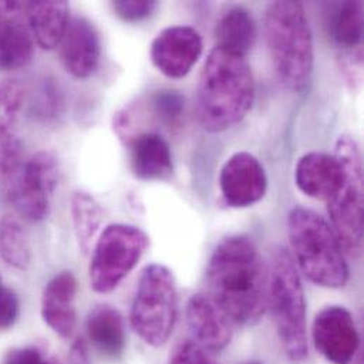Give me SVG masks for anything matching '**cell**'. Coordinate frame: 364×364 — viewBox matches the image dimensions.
Instances as JSON below:
<instances>
[{"instance_id":"6","label":"cell","mask_w":364,"mask_h":364,"mask_svg":"<svg viewBox=\"0 0 364 364\" xmlns=\"http://www.w3.org/2000/svg\"><path fill=\"white\" fill-rule=\"evenodd\" d=\"M333 155L345 169V181L328 200L331 227L345 254L359 258L363 252V156L349 135L339 136Z\"/></svg>"},{"instance_id":"5","label":"cell","mask_w":364,"mask_h":364,"mask_svg":"<svg viewBox=\"0 0 364 364\" xmlns=\"http://www.w3.org/2000/svg\"><path fill=\"white\" fill-rule=\"evenodd\" d=\"M268 306L285 355L292 362H302L308 356L305 294L294 257L284 247L275 248L271 257Z\"/></svg>"},{"instance_id":"3","label":"cell","mask_w":364,"mask_h":364,"mask_svg":"<svg viewBox=\"0 0 364 364\" xmlns=\"http://www.w3.org/2000/svg\"><path fill=\"white\" fill-rule=\"evenodd\" d=\"M265 40L279 82L289 91H304L314 73V36L301 1L268 4Z\"/></svg>"},{"instance_id":"18","label":"cell","mask_w":364,"mask_h":364,"mask_svg":"<svg viewBox=\"0 0 364 364\" xmlns=\"http://www.w3.org/2000/svg\"><path fill=\"white\" fill-rule=\"evenodd\" d=\"M77 288L74 274L64 271L53 277L43 292L41 318L61 338H70L75 329Z\"/></svg>"},{"instance_id":"8","label":"cell","mask_w":364,"mask_h":364,"mask_svg":"<svg viewBox=\"0 0 364 364\" xmlns=\"http://www.w3.org/2000/svg\"><path fill=\"white\" fill-rule=\"evenodd\" d=\"M149 245L148 235L129 224L107 227L95 242L91 265V287L98 294H109L132 272Z\"/></svg>"},{"instance_id":"10","label":"cell","mask_w":364,"mask_h":364,"mask_svg":"<svg viewBox=\"0 0 364 364\" xmlns=\"http://www.w3.org/2000/svg\"><path fill=\"white\" fill-rule=\"evenodd\" d=\"M312 339L318 352L333 364H352L360 343L355 319L343 306H328L316 315Z\"/></svg>"},{"instance_id":"17","label":"cell","mask_w":364,"mask_h":364,"mask_svg":"<svg viewBox=\"0 0 364 364\" xmlns=\"http://www.w3.org/2000/svg\"><path fill=\"white\" fill-rule=\"evenodd\" d=\"M34 40L21 1H0V70L16 71L33 60Z\"/></svg>"},{"instance_id":"33","label":"cell","mask_w":364,"mask_h":364,"mask_svg":"<svg viewBox=\"0 0 364 364\" xmlns=\"http://www.w3.org/2000/svg\"><path fill=\"white\" fill-rule=\"evenodd\" d=\"M244 364H262V363H258V362H250V363H244Z\"/></svg>"},{"instance_id":"23","label":"cell","mask_w":364,"mask_h":364,"mask_svg":"<svg viewBox=\"0 0 364 364\" xmlns=\"http://www.w3.org/2000/svg\"><path fill=\"white\" fill-rule=\"evenodd\" d=\"M257 38V26L251 11L235 6L228 9L217 23L215 40L218 48L247 57Z\"/></svg>"},{"instance_id":"13","label":"cell","mask_w":364,"mask_h":364,"mask_svg":"<svg viewBox=\"0 0 364 364\" xmlns=\"http://www.w3.org/2000/svg\"><path fill=\"white\" fill-rule=\"evenodd\" d=\"M220 190L224 203L232 208L257 204L267 193L268 178L261 162L248 152L232 155L220 172Z\"/></svg>"},{"instance_id":"1","label":"cell","mask_w":364,"mask_h":364,"mask_svg":"<svg viewBox=\"0 0 364 364\" xmlns=\"http://www.w3.org/2000/svg\"><path fill=\"white\" fill-rule=\"evenodd\" d=\"M205 279L210 299L241 326L257 325L268 299V269L255 244L244 235L224 238L214 248Z\"/></svg>"},{"instance_id":"11","label":"cell","mask_w":364,"mask_h":364,"mask_svg":"<svg viewBox=\"0 0 364 364\" xmlns=\"http://www.w3.org/2000/svg\"><path fill=\"white\" fill-rule=\"evenodd\" d=\"M203 53V38L190 26L164 28L152 41L151 60L158 71L169 78H184Z\"/></svg>"},{"instance_id":"20","label":"cell","mask_w":364,"mask_h":364,"mask_svg":"<svg viewBox=\"0 0 364 364\" xmlns=\"http://www.w3.org/2000/svg\"><path fill=\"white\" fill-rule=\"evenodd\" d=\"M131 169L144 182L166 181L173 175L172 152L168 141L158 132H139L129 142Z\"/></svg>"},{"instance_id":"4","label":"cell","mask_w":364,"mask_h":364,"mask_svg":"<svg viewBox=\"0 0 364 364\" xmlns=\"http://www.w3.org/2000/svg\"><path fill=\"white\" fill-rule=\"evenodd\" d=\"M288 235L296 268L315 285L341 289L349 281L346 254L331 224L314 210L295 207L288 215Z\"/></svg>"},{"instance_id":"21","label":"cell","mask_w":364,"mask_h":364,"mask_svg":"<svg viewBox=\"0 0 364 364\" xmlns=\"http://www.w3.org/2000/svg\"><path fill=\"white\" fill-rule=\"evenodd\" d=\"M23 10L33 40L43 50L58 47L70 24V4L67 1H26Z\"/></svg>"},{"instance_id":"15","label":"cell","mask_w":364,"mask_h":364,"mask_svg":"<svg viewBox=\"0 0 364 364\" xmlns=\"http://www.w3.org/2000/svg\"><path fill=\"white\" fill-rule=\"evenodd\" d=\"M60 58L67 73L75 78L91 77L100 64L101 40L95 26L85 17L70 20L60 43Z\"/></svg>"},{"instance_id":"25","label":"cell","mask_w":364,"mask_h":364,"mask_svg":"<svg viewBox=\"0 0 364 364\" xmlns=\"http://www.w3.org/2000/svg\"><path fill=\"white\" fill-rule=\"evenodd\" d=\"M0 257L7 265L21 271L31 261L28 235L13 215H3L0 218Z\"/></svg>"},{"instance_id":"30","label":"cell","mask_w":364,"mask_h":364,"mask_svg":"<svg viewBox=\"0 0 364 364\" xmlns=\"http://www.w3.org/2000/svg\"><path fill=\"white\" fill-rule=\"evenodd\" d=\"M1 364H48L44 355L36 348H18L10 350Z\"/></svg>"},{"instance_id":"32","label":"cell","mask_w":364,"mask_h":364,"mask_svg":"<svg viewBox=\"0 0 364 364\" xmlns=\"http://www.w3.org/2000/svg\"><path fill=\"white\" fill-rule=\"evenodd\" d=\"M67 364H91L90 356H88L87 345L84 343L82 339L77 341L73 345V348L70 350V356H68Z\"/></svg>"},{"instance_id":"16","label":"cell","mask_w":364,"mask_h":364,"mask_svg":"<svg viewBox=\"0 0 364 364\" xmlns=\"http://www.w3.org/2000/svg\"><path fill=\"white\" fill-rule=\"evenodd\" d=\"M186 323L191 341L207 352L218 353L231 342V321L207 295L197 294L188 299Z\"/></svg>"},{"instance_id":"27","label":"cell","mask_w":364,"mask_h":364,"mask_svg":"<svg viewBox=\"0 0 364 364\" xmlns=\"http://www.w3.org/2000/svg\"><path fill=\"white\" fill-rule=\"evenodd\" d=\"M111 7L121 20L127 23H138L151 17L156 10L158 3L154 0H138V1L118 0V1H112Z\"/></svg>"},{"instance_id":"29","label":"cell","mask_w":364,"mask_h":364,"mask_svg":"<svg viewBox=\"0 0 364 364\" xmlns=\"http://www.w3.org/2000/svg\"><path fill=\"white\" fill-rule=\"evenodd\" d=\"M20 304L13 291L0 285V331H6L14 325L18 318Z\"/></svg>"},{"instance_id":"14","label":"cell","mask_w":364,"mask_h":364,"mask_svg":"<svg viewBox=\"0 0 364 364\" xmlns=\"http://www.w3.org/2000/svg\"><path fill=\"white\" fill-rule=\"evenodd\" d=\"M24 102V90L17 80L0 81V173L16 176L21 169L23 144L17 134V119Z\"/></svg>"},{"instance_id":"24","label":"cell","mask_w":364,"mask_h":364,"mask_svg":"<svg viewBox=\"0 0 364 364\" xmlns=\"http://www.w3.org/2000/svg\"><path fill=\"white\" fill-rule=\"evenodd\" d=\"M71 215L78 245L87 252L102 223V208L90 193L77 191L71 198Z\"/></svg>"},{"instance_id":"31","label":"cell","mask_w":364,"mask_h":364,"mask_svg":"<svg viewBox=\"0 0 364 364\" xmlns=\"http://www.w3.org/2000/svg\"><path fill=\"white\" fill-rule=\"evenodd\" d=\"M40 112L43 117H55L60 109V94L53 82H48L43 91H41V98L38 104Z\"/></svg>"},{"instance_id":"12","label":"cell","mask_w":364,"mask_h":364,"mask_svg":"<svg viewBox=\"0 0 364 364\" xmlns=\"http://www.w3.org/2000/svg\"><path fill=\"white\" fill-rule=\"evenodd\" d=\"M323 26L329 41L345 60L346 70L360 71L363 44V3L331 1L323 4Z\"/></svg>"},{"instance_id":"19","label":"cell","mask_w":364,"mask_h":364,"mask_svg":"<svg viewBox=\"0 0 364 364\" xmlns=\"http://www.w3.org/2000/svg\"><path fill=\"white\" fill-rule=\"evenodd\" d=\"M345 181V169L332 154L311 152L304 155L295 168V183L308 197L328 201Z\"/></svg>"},{"instance_id":"2","label":"cell","mask_w":364,"mask_h":364,"mask_svg":"<svg viewBox=\"0 0 364 364\" xmlns=\"http://www.w3.org/2000/svg\"><path fill=\"white\" fill-rule=\"evenodd\" d=\"M255 100V81L245 57L214 47L207 57L197 90L201 128L220 134L240 124Z\"/></svg>"},{"instance_id":"22","label":"cell","mask_w":364,"mask_h":364,"mask_svg":"<svg viewBox=\"0 0 364 364\" xmlns=\"http://www.w3.org/2000/svg\"><path fill=\"white\" fill-rule=\"evenodd\" d=\"M85 329L91 345L102 356L118 359L125 350L124 318L114 306L98 305L87 316Z\"/></svg>"},{"instance_id":"7","label":"cell","mask_w":364,"mask_h":364,"mask_svg":"<svg viewBox=\"0 0 364 364\" xmlns=\"http://www.w3.org/2000/svg\"><path fill=\"white\" fill-rule=\"evenodd\" d=\"M178 319L176 281L162 264L148 265L139 277L131 308L134 332L149 346L168 342Z\"/></svg>"},{"instance_id":"26","label":"cell","mask_w":364,"mask_h":364,"mask_svg":"<svg viewBox=\"0 0 364 364\" xmlns=\"http://www.w3.org/2000/svg\"><path fill=\"white\" fill-rule=\"evenodd\" d=\"M149 108L154 118L164 127H176L184 111L182 94L173 90L156 91L149 98Z\"/></svg>"},{"instance_id":"28","label":"cell","mask_w":364,"mask_h":364,"mask_svg":"<svg viewBox=\"0 0 364 364\" xmlns=\"http://www.w3.org/2000/svg\"><path fill=\"white\" fill-rule=\"evenodd\" d=\"M169 364H213V362L205 355V350L190 339L175 348Z\"/></svg>"},{"instance_id":"34","label":"cell","mask_w":364,"mask_h":364,"mask_svg":"<svg viewBox=\"0 0 364 364\" xmlns=\"http://www.w3.org/2000/svg\"><path fill=\"white\" fill-rule=\"evenodd\" d=\"M0 285H1V279H0Z\"/></svg>"},{"instance_id":"9","label":"cell","mask_w":364,"mask_h":364,"mask_svg":"<svg viewBox=\"0 0 364 364\" xmlns=\"http://www.w3.org/2000/svg\"><path fill=\"white\" fill-rule=\"evenodd\" d=\"M58 178V161L51 152L41 151L33 155L21 166L13 183H9L7 193L17 213L31 223L47 218Z\"/></svg>"}]
</instances>
